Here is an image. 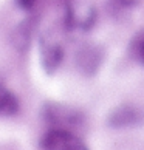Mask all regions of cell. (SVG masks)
I'll return each mask as SVG.
<instances>
[{
    "label": "cell",
    "mask_w": 144,
    "mask_h": 150,
    "mask_svg": "<svg viewBox=\"0 0 144 150\" xmlns=\"http://www.w3.org/2000/svg\"><path fill=\"white\" fill-rule=\"evenodd\" d=\"M42 150H88L85 142L65 129H53L40 139Z\"/></svg>",
    "instance_id": "6da1fadb"
},
{
    "label": "cell",
    "mask_w": 144,
    "mask_h": 150,
    "mask_svg": "<svg viewBox=\"0 0 144 150\" xmlns=\"http://www.w3.org/2000/svg\"><path fill=\"white\" fill-rule=\"evenodd\" d=\"M138 121H140V113L133 107L123 105V107L115 108L109 115L107 124L110 127H113V129H123V127H129V125L136 124Z\"/></svg>",
    "instance_id": "7a4b0ae2"
},
{
    "label": "cell",
    "mask_w": 144,
    "mask_h": 150,
    "mask_svg": "<svg viewBox=\"0 0 144 150\" xmlns=\"http://www.w3.org/2000/svg\"><path fill=\"white\" fill-rule=\"evenodd\" d=\"M64 59V51L59 45H51L42 51V67L48 74H53L57 70Z\"/></svg>",
    "instance_id": "3957f363"
},
{
    "label": "cell",
    "mask_w": 144,
    "mask_h": 150,
    "mask_svg": "<svg viewBox=\"0 0 144 150\" xmlns=\"http://www.w3.org/2000/svg\"><path fill=\"white\" fill-rule=\"evenodd\" d=\"M101 60H102V56L98 54V50L90 48V50H85V51L79 53V56H77V65H79L81 71L93 74V73H96Z\"/></svg>",
    "instance_id": "277c9868"
},
{
    "label": "cell",
    "mask_w": 144,
    "mask_h": 150,
    "mask_svg": "<svg viewBox=\"0 0 144 150\" xmlns=\"http://www.w3.org/2000/svg\"><path fill=\"white\" fill-rule=\"evenodd\" d=\"M19 101L11 91L0 87V115L2 116H13L19 112Z\"/></svg>",
    "instance_id": "5b68a950"
},
{
    "label": "cell",
    "mask_w": 144,
    "mask_h": 150,
    "mask_svg": "<svg viewBox=\"0 0 144 150\" xmlns=\"http://www.w3.org/2000/svg\"><path fill=\"white\" fill-rule=\"evenodd\" d=\"M30 20H25L19 28H17V33L14 34V43L19 50H25L26 47L30 45V33H31V28H30Z\"/></svg>",
    "instance_id": "8992f818"
},
{
    "label": "cell",
    "mask_w": 144,
    "mask_h": 150,
    "mask_svg": "<svg viewBox=\"0 0 144 150\" xmlns=\"http://www.w3.org/2000/svg\"><path fill=\"white\" fill-rule=\"evenodd\" d=\"M17 2V5L20 8H23V9H30L33 8V5L36 3V0H16Z\"/></svg>",
    "instance_id": "52a82bcc"
},
{
    "label": "cell",
    "mask_w": 144,
    "mask_h": 150,
    "mask_svg": "<svg viewBox=\"0 0 144 150\" xmlns=\"http://www.w3.org/2000/svg\"><path fill=\"white\" fill-rule=\"evenodd\" d=\"M140 59H141V62L144 64V42L141 43V47H140Z\"/></svg>",
    "instance_id": "ba28073f"
}]
</instances>
